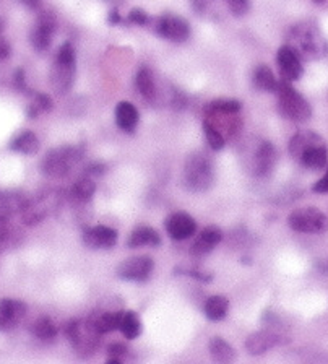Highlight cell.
<instances>
[{"label":"cell","mask_w":328,"mask_h":364,"mask_svg":"<svg viewBox=\"0 0 328 364\" xmlns=\"http://www.w3.org/2000/svg\"><path fill=\"white\" fill-rule=\"evenodd\" d=\"M289 39L293 41V47L303 59L315 61L324 57L328 52V44L324 36L312 23L296 25L291 30ZM291 46V44H289Z\"/></svg>","instance_id":"cell-1"},{"label":"cell","mask_w":328,"mask_h":364,"mask_svg":"<svg viewBox=\"0 0 328 364\" xmlns=\"http://www.w3.org/2000/svg\"><path fill=\"white\" fill-rule=\"evenodd\" d=\"M83 155V146H57V149H52L44 158H42L41 171L47 177H65L73 171V168L82 161Z\"/></svg>","instance_id":"cell-2"},{"label":"cell","mask_w":328,"mask_h":364,"mask_svg":"<svg viewBox=\"0 0 328 364\" xmlns=\"http://www.w3.org/2000/svg\"><path fill=\"white\" fill-rule=\"evenodd\" d=\"M184 181L192 192H205L213 186V163L205 153L194 151L187 156L184 166Z\"/></svg>","instance_id":"cell-3"},{"label":"cell","mask_w":328,"mask_h":364,"mask_svg":"<svg viewBox=\"0 0 328 364\" xmlns=\"http://www.w3.org/2000/svg\"><path fill=\"white\" fill-rule=\"evenodd\" d=\"M77 52L70 43H63L56 54L54 65L51 68V85L56 93L67 94L75 82Z\"/></svg>","instance_id":"cell-4"},{"label":"cell","mask_w":328,"mask_h":364,"mask_svg":"<svg viewBox=\"0 0 328 364\" xmlns=\"http://www.w3.org/2000/svg\"><path fill=\"white\" fill-rule=\"evenodd\" d=\"M275 93L278 94V108L284 118L294 120V123H305L310 119L312 108L309 101L298 89L293 88L291 82H278V88Z\"/></svg>","instance_id":"cell-5"},{"label":"cell","mask_w":328,"mask_h":364,"mask_svg":"<svg viewBox=\"0 0 328 364\" xmlns=\"http://www.w3.org/2000/svg\"><path fill=\"white\" fill-rule=\"evenodd\" d=\"M62 192L54 191V189H49V191L39 192L34 195L33 199L28 200L26 207L21 212V220H23L25 225L34 226L41 223L42 220H46L47 216L52 215L57 210H61L62 205Z\"/></svg>","instance_id":"cell-6"},{"label":"cell","mask_w":328,"mask_h":364,"mask_svg":"<svg viewBox=\"0 0 328 364\" xmlns=\"http://www.w3.org/2000/svg\"><path fill=\"white\" fill-rule=\"evenodd\" d=\"M65 335L72 346L82 356H89L96 351L99 345V334L94 329L92 320H72L65 327Z\"/></svg>","instance_id":"cell-7"},{"label":"cell","mask_w":328,"mask_h":364,"mask_svg":"<svg viewBox=\"0 0 328 364\" xmlns=\"http://www.w3.org/2000/svg\"><path fill=\"white\" fill-rule=\"evenodd\" d=\"M288 225L298 233L322 234L328 230V218L315 207H304L294 210L288 216Z\"/></svg>","instance_id":"cell-8"},{"label":"cell","mask_w":328,"mask_h":364,"mask_svg":"<svg viewBox=\"0 0 328 364\" xmlns=\"http://www.w3.org/2000/svg\"><path fill=\"white\" fill-rule=\"evenodd\" d=\"M155 270V261L148 256L130 257L118 267V277L125 282L144 283Z\"/></svg>","instance_id":"cell-9"},{"label":"cell","mask_w":328,"mask_h":364,"mask_svg":"<svg viewBox=\"0 0 328 364\" xmlns=\"http://www.w3.org/2000/svg\"><path fill=\"white\" fill-rule=\"evenodd\" d=\"M57 28V18L52 12H39L38 20H36V25L31 30V44L36 51L44 52L49 49L52 43V38H54Z\"/></svg>","instance_id":"cell-10"},{"label":"cell","mask_w":328,"mask_h":364,"mask_svg":"<svg viewBox=\"0 0 328 364\" xmlns=\"http://www.w3.org/2000/svg\"><path fill=\"white\" fill-rule=\"evenodd\" d=\"M156 33L163 39L172 41V43H185L190 38V26L182 17L176 15H161L155 23Z\"/></svg>","instance_id":"cell-11"},{"label":"cell","mask_w":328,"mask_h":364,"mask_svg":"<svg viewBox=\"0 0 328 364\" xmlns=\"http://www.w3.org/2000/svg\"><path fill=\"white\" fill-rule=\"evenodd\" d=\"M277 62L282 78L286 82H298L304 73L303 62H301V56L294 51L293 46L284 44L278 49Z\"/></svg>","instance_id":"cell-12"},{"label":"cell","mask_w":328,"mask_h":364,"mask_svg":"<svg viewBox=\"0 0 328 364\" xmlns=\"http://www.w3.org/2000/svg\"><path fill=\"white\" fill-rule=\"evenodd\" d=\"M289 339L283 337L282 334L273 330H258L256 334H251L247 337L246 340V350L248 355L252 356H260L265 355L268 350L272 348L278 346V345H284L288 343Z\"/></svg>","instance_id":"cell-13"},{"label":"cell","mask_w":328,"mask_h":364,"mask_svg":"<svg viewBox=\"0 0 328 364\" xmlns=\"http://www.w3.org/2000/svg\"><path fill=\"white\" fill-rule=\"evenodd\" d=\"M168 236L174 241H185L197 233V221L184 212L171 213L164 221Z\"/></svg>","instance_id":"cell-14"},{"label":"cell","mask_w":328,"mask_h":364,"mask_svg":"<svg viewBox=\"0 0 328 364\" xmlns=\"http://www.w3.org/2000/svg\"><path fill=\"white\" fill-rule=\"evenodd\" d=\"M118 231L104 225L93 226V228L84 230L83 233V242L89 249H111L118 244Z\"/></svg>","instance_id":"cell-15"},{"label":"cell","mask_w":328,"mask_h":364,"mask_svg":"<svg viewBox=\"0 0 328 364\" xmlns=\"http://www.w3.org/2000/svg\"><path fill=\"white\" fill-rule=\"evenodd\" d=\"M26 304L18 299L0 301V332L10 330L25 318Z\"/></svg>","instance_id":"cell-16"},{"label":"cell","mask_w":328,"mask_h":364,"mask_svg":"<svg viewBox=\"0 0 328 364\" xmlns=\"http://www.w3.org/2000/svg\"><path fill=\"white\" fill-rule=\"evenodd\" d=\"M221 241H223V231L218 226H206L202 233L198 234L197 239H195L190 252L194 256H205L213 251Z\"/></svg>","instance_id":"cell-17"},{"label":"cell","mask_w":328,"mask_h":364,"mask_svg":"<svg viewBox=\"0 0 328 364\" xmlns=\"http://www.w3.org/2000/svg\"><path fill=\"white\" fill-rule=\"evenodd\" d=\"M275 163H277V150L270 142H263L258 145L256 160H253V170H256V176L265 177L273 171Z\"/></svg>","instance_id":"cell-18"},{"label":"cell","mask_w":328,"mask_h":364,"mask_svg":"<svg viewBox=\"0 0 328 364\" xmlns=\"http://www.w3.org/2000/svg\"><path fill=\"white\" fill-rule=\"evenodd\" d=\"M28 200L30 199L23 192L18 191L0 192V218L7 220L10 216L21 213Z\"/></svg>","instance_id":"cell-19"},{"label":"cell","mask_w":328,"mask_h":364,"mask_svg":"<svg viewBox=\"0 0 328 364\" xmlns=\"http://www.w3.org/2000/svg\"><path fill=\"white\" fill-rule=\"evenodd\" d=\"M139 109L132 103L120 101L118 106H115V124H118V127L122 132L132 134V132L137 129V125H139Z\"/></svg>","instance_id":"cell-20"},{"label":"cell","mask_w":328,"mask_h":364,"mask_svg":"<svg viewBox=\"0 0 328 364\" xmlns=\"http://www.w3.org/2000/svg\"><path fill=\"white\" fill-rule=\"evenodd\" d=\"M161 244V237L158 234L156 230L150 228V226H139L132 231L129 239H127V246L130 249H137V247H144V246H150V247H158Z\"/></svg>","instance_id":"cell-21"},{"label":"cell","mask_w":328,"mask_h":364,"mask_svg":"<svg viewBox=\"0 0 328 364\" xmlns=\"http://www.w3.org/2000/svg\"><path fill=\"white\" fill-rule=\"evenodd\" d=\"M319 144H324V140L320 139V135H317L315 132L312 130H303L299 132V134H296L293 139L289 140V153L291 156L296 158V160H299L301 155H303L305 150Z\"/></svg>","instance_id":"cell-22"},{"label":"cell","mask_w":328,"mask_h":364,"mask_svg":"<svg viewBox=\"0 0 328 364\" xmlns=\"http://www.w3.org/2000/svg\"><path fill=\"white\" fill-rule=\"evenodd\" d=\"M227 309H229V299L221 294L216 296H210L203 304V314L205 318L211 322H220L227 315Z\"/></svg>","instance_id":"cell-23"},{"label":"cell","mask_w":328,"mask_h":364,"mask_svg":"<svg viewBox=\"0 0 328 364\" xmlns=\"http://www.w3.org/2000/svg\"><path fill=\"white\" fill-rule=\"evenodd\" d=\"M39 146H41L39 139L36 137L34 132L25 130L12 140L10 150L21 153V155H34V153L39 151Z\"/></svg>","instance_id":"cell-24"},{"label":"cell","mask_w":328,"mask_h":364,"mask_svg":"<svg viewBox=\"0 0 328 364\" xmlns=\"http://www.w3.org/2000/svg\"><path fill=\"white\" fill-rule=\"evenodd\" d=\"M208 350L210 355L213 358V361L227 364L236 361V351L229 343L221 339V337H213L208 343Z\"/></svg>","instance_id":"cell-25"},{"label":"cell","mask_w":328,"mask_h":364,"mask_svg":"<svg viewBox=\"0 0 328 364\" xmlns=\"http://www.w3.org/2000/svg\"><path fill=\"white\" fill-rule=\"evenodd\" d=\"M119 330L127 340L139 339L141 334V322L134 310H120Z\"/></svg>","instance_id":"cell-26"},{"label":"cell","mask_w":328,"mask_h":364,"mask_svg":"<svg viewBox=\"0 0 328 364\" xmlns=\"http://www.w3.org/2000/svg\"><path fill=\"white\" fill-rule=\"evenodd\" d=\"M299 161L303 163L304 166L310 168V170H320V168H324L328 161L327 146L324 144L310 146V149H308L301 155Z\"/></svg>","instance_id":"cell-27"},{"label":"cell","mask_w":328,"mask_h":364,"mask_svg":"<svg viewBox=\"0 0 328 364\" xmlns=\"http://www.w3.org/2000/svg\"><path fill=\"white\" fill-rule=\"evenodd\" d=\"M119 318L120 313H98L89 318L92 324L99 335L111 334V332L119 330Z\"/></svg>","instance_id":"cell-28"},{"label":"cell","mask_w":328,"mask_h":364,"mask_svg":"<svg viewBox=\"0 0 328 364\" xmlns=\"http://www.w3.org/2000/svg\"><path fill=\"white\" fill-rule=\"evenodd\" d=\"M94 192H96V182L93 181L89 174H84L72 187V197L78 200V202H89Z\"/></svg>","instance_id":"cell-29"},{"label":"cell","mask_w":328,"mask_h":364,"mask_svg":"<svg viewBox=\"0 0 328 364\" xmlns=\"http://www.w3.org/2000/svg\"><path fill=\"white\" fill-rule=\"evenodd\" d=\"M31 334L42 341H52L59 334V330L51 318H39L31 325Z\"/></svg>","instance_id":"cell-30"},{"label":"cell","mask_w":328,"mask_h":364,"mask_svg":"<svg viewBox=\"0 0 328 364\" xmlns=\"http://www.w3.org/2000/svg\"><path fill=\"white\" fill-rule=\"evenodd\" d=\"M135 85L137 89H139L141 96L148 101L155 99L156 96V85H155V78H153V73L148 70V68H140L139 73L135 77Z\"/></svg>","instance_id":"cell-31"},{"label":"cell","mask_w":328,"mask_h":364,"mask_svg":"<svg viewBox=\"0 0 328 364\" xmlns=\"http://www.w3.org/2000/svg\"><path fill=\"white\" fill-rule=\"evenodd\" d=\"M253 83L262 92L275 93L278 88V80L275 78L272 68L267 65H258L257 70L253 72Z\"/></svg>","instance_id":"cell-32"},{"label":"cell","mask_w":328,"mask_h":364,"mask_svg":"<svg viewBox=\"0 0 328 364\" xmlns=\"http://www.w3.org/2000/svg\"><path fill=\"white\" fill-rule=\"evenodd\" d=\"M241 109H242L241 101H237V99H227V98L215 99V101L208 103V106H206V111H208V113H218L226 115L239 114Z\"/></svg>","instance_id":"cell-33"},{"label":"cell","mask_w":328,"mask_h":364,"mask_svg":"<svg viewBox=\"0 0 328 364\" xmlns=\"http://www.w3.org/2000/svg\"><path fill=\"white\" fill-rule=\"evenodd\" d=\"M203 132H205L206 144L210 145L211 150L220 151V150L225 149V145H226L225 135L221 134V130L216 129L215 125L210 123V120H205V123H203Z\"/></svg>","instance_id":"cell-34"},{"label":"cell","mask_w":328,"mask_h":364,"mask_svg":"<svg viewBox=\"0 0 328 364\" xmlns=\"http://www.w3.org/2000/svg\"><path fill=\"white\" fill-rule=\"evenodd\" d=\"M52 108H54V104H52L51 96H47L44 93L34 94V101L28 108V118L36 119L41 113H49Z\"/></svg>","instance_id":"cell-35"},{"label":"cell","mask_w":328,"mask_h":364,"mask_svg":"<svg viewBox=\"0 0 328 364\" xmlns=\"http://www.w3.org/2000/svg\"><path fill=\"white\" fill-rule=\"evenodd\" d=\"M108 353H109L108 363L119 364L127 355H129V348L124 346L122 343H113V345L108 346Z\"/></svg>","instance_id":"cell-36"},{"label":"cell","mask_w":328,"mask_h":364,"mask_svg":"<svg viewBox=\"0 0 328 364\" xmlns=\"http://www.w3.org/2000/svg\"><path fill=\"white\" fill-rule=\"evenodd\" d=\"M225 2L234 17H244L251 10V0H225Z\"/></svg>","instance_id":"cell-37"},{"label":"cell","mask_w":328,"mask_h":364,"mask_svg":"<svg viewBox=\"0 0 328 364\" xmlns=\"http://www.w3.org/2000/svg\"><path fill=\"white\" fill-rule=\"evenodd\" d=\"M127 22L132 25H137V26H146L151 23V18L148 17V13L145 12V10L134 8V10H130L129 17H127Z\"/></svg>","instance_id":"cell-38"},{"label":"cell","mask_w":328,"mask_h":364,"mask_svg":"<svg viewBox=\"0 0 328 364\" xmlns=\"http://www.w3.org/2000/svg\"><path fill=\"white\" fill-rule=\"evenodd\" d=\"M177 273V275H187V277H192L195 280H198V282H203V283H210L211 282V277L206 275V273H202L198 270H185V268H176L174 270Z\"/></svg>","instance_id":"cell-39"},{"label":"cell","mask_w":328,"mask_h":364,"mask_svg":"<svg viewBox=\"0 0 328 364\" xmlns=\"http://www.w3.org/2000/svg\"><path fill=\"white\" fill-rule=\"evenodd\" d=\"M7 220H2L0 218V251L5 249L10 244V230L7 228V223H5Z\"/></svg>","instance_id":"cell-40"},{"label":"cell","mask_w":328,"mask_h":364,"mask_svg":"<svg viewBox=\"0 0 328 364\" xmlns=\"http://www.w3.org/2000/svg\"><path fill=\"white\" fill-rule=\"evenodd\" d=\"M312 191L317 192V194L328 192V170L325 172V176L322 177V179H319V181H317L314 186H312Z\"/></svg>","instance_id":"cell-41"},{"label":"cell","mask_w":328,"mask_h":364,"mask_svg":"<svg viewBox=\"0 0 328 364\" xmlns=\"http://www.w3.org/2000/svg\"><path fill=\"white\" fill-rule=\"evenodd\" d=\"M15 87H17L18 92H23V93L28 92V87H26V80H25V72L21 70V68L15 73Z\"/></svg>","instance_id":"cell-42"},{"label":"cell","mask_w":328,"mask_h":364,"mask_svg":"<svg viewBox=\"0 0 328 364\" xmlns=\"http://www.w3.org/2000/svg\"><path fill=\"white\" fill-rule=\"evenodd\" d=\"M120 22H122V17H120V13L118 12V7H113L109 10L108 23L109 25H119Z\"/></svg>","instance_id":"cell-43"},{"label":"cell","mask_w":328,"mask_h":364,"mask_svg":"<svg viewBox=\"0 0 328 364\" xmlns=\"http://www.w3.org/2000/svg\"><path fill=\"white\" fill-rule=\"evenodd\" d=\"M190 4H192V8L195 10V12L203 13L206 7H208L210 0H190Z\"/></svg>","instance_id":"cell-44"},{"label":"cell","mask_w":328,"mask_h":364,"mask_svg":"<svg viewBox=\"0 0 328 364\" xmlns=\"http://www.w3.org/2000/svg\"><path fill=\"white\" fill-rule=\"evenodd\" d=\"M10 56V44L4 38H0V62Z\"/></svg>","instance_id":"cell-45"},{"label":"cell","mask_w":328,"mask_h":364,"mask_svg":"<svg viewBox=\"0 0 328 364\" xmlns=\"http://www.w3.org/2000/svg\"><path fill=\"white\" fill-rule=\"evenodd\" d=\"M21 4H23L25 7H28L30 10H34V12H39L41 5H42V0H21Z\"/></svg>","instance_id":"cell-46"},{"label":"cell","mask_w":328,"mask_h":364,"mask_svg":"<svg viewBox=\"0 0 328 364\" xmlns=\"http://www.w3.org/2000/svg\"><path fill=\"white\" fill-rule=\"evenodd\" d=\"M104 2H108V4H111L113 5V7H118V5L122 2V0H104Z\"/></svg>","instance_id":"cell-47"},{"label":"cell","mask_w":328,"mask_h":364,"mask_svg":"<svg viewBox=\"0 0 328 364\" xmlns=\"http://www.w3.org/2000/svg\"><path fill=\"white\" fill-rule=\"evenodd\" d=\"M315 4H324V0H314Z\"/></svg>","instance_id":"cell-48"},{"label":"cell","mask_w":328,"mask_h":364,"mask_svg":"<svg viewBox=\"0 0 328 364\" xmlns=\"http://www.w3.org/2000/svg\"><path fill=\"white\" fill-rule=\"evenodd\" d=\"M4 30V26H2V23H0V31H2Z\"/></svg>","instance_id":"cell-49"}]
</instances>
